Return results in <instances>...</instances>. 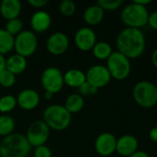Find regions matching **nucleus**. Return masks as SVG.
<instances>
[{
	"mask_svg": "<svg viewBox=\"0 0 157 157\" xmlns=\"http://www.w3.org/2000/svg\"><path fill=\"white\" fill-rule=\"evenodd\" d=\"M111 75V78L116 80H124L131 74L130 59L120 52H113L107 60L106 66Z\"/></svg>",
	"mask_w": 157,
	"mask_h": 157,
	"instance_id": "nucleus-6",
	"label": "nucleus"
},
{
	"mask_svg": "<svg viewBox=\"0 0 157 157\" xmlns=\"http://www.w3.org/2000/svg\"><path fill=\"white\" fill-rule=\"evenodd\" d=\"M155 87H156V91H157V85H156V86H155Z\"/></svg>",
	"mask_w": 157,
	"mask_h": 157,
	"instance_id": "nucleus-40",
	"label": "nucleus"
},
{
	"mask_svg": "<svg viewBox=\"0 0 157 157\" xmlns=\"http://www.w3.org/2000/svg\"><path fill=\"white\" fill-rule=\"evenodd\" d=\"M52 25L51 15L44 10H37L30 17V26L33 32L42 33L49 29Z\"/></svg>",
	"mask_w": 157,
	"mask_h": 157,
	"instance_id": "nucleus-16",
	"label": "nucleus"
},
{
	"mask_svg": "<svg viewBox=\"0 0 157 157\" xmlns=\"http://www.w3.org/2000/svg\"><path fill=\"white\" fill-rule=\"evenodd\" d=\"M132 97L135 102L142 108H153L157 103V91L155 85L147 80L139 81L133 86Z\"/></svg>",
	"mask_w": 157,
	"mask_h": 157,
	"instance_id": "nucleus-5",
	"label": "nucleus"
},
{
	"mask_svg": "<svg viewBox=\"0 0 157 157\" xmlns=\"http://www.w3.org/2000/svg\"><path fill=\"white\" fill-rule=\"evenodd\" d=\"M15 37L5 29H0V54L5 55L14 49Z\"/></svg>",
	"mask_w": 157,
	"mask_h": 157,
	"instance_id": "nucleus-22",
	"label": "nucleus"
},
{
	"mask_svg": "<svg viewBox=\"0 0 157 157\" xmlns=\"http://www.w3.org/2000/svg\"><path fill=\"white\" fill-rule=\"evenodd\" d=\"M6 59L4 57V55L0 54V73L6 69Z\"/></svg>",
	"mask_w": 157,
	"mask_h": 157,
	"instance_id": "nucleus-36",
	"label": "nucleus"
},
{
	"mask_svg": "<svg viewBox=\"0 0 157 157\" xmlns=\"http://www.w3.org/2000/svg\"><path fill=\"white\" fill-rule=\"evenodd\" d=\"M17 105V98L12 95H5L0 98V112L3 114L12 111Z\"/></svg>",
	"mask_w": 157,
	"mask_h": 157,
	"instance_id": "nucleus-25",
	"label": "nucleus"
},
{
	"mask_svg": "<svg viewBox=\"0 0 157 157\" xmlns=\"http://www.w3.org/2000/svg\"><path fill=\"white\" fill-rule=\"evenodd\" d=\"M16 83V75L9 72L8 70L5 69L3 72L0 73V86L3 87H11Z\"/></svg>",
	"mask_w": 157,
	"mask_h": 157,
	"instance_id": "nucleus-28",
	"label": "nucleus"
},
{
	"mask_svg": "<svg viewBox=\"0 0 157 157\" xmlns=\"http://www.w3.org/2000/svg\"><path fill=\"white\" fill-rule=\"evenodd\" d=\"M138 140L135 136L125 134L117 139L116 152L121 156L129 157L138 151Z\"/></svg>",
	"mask_w": 157,
	"mask_h": 157,
	"instance_id": "nucleus-15",
	"label": "nucleus"
},
{
	"mask_svg": "<svg viewBox=\"0 0 157 157\" xmlns=\"http://www.w3.org/2000/svg\"><path fill=\"white\" fill-rule=\"evenodd\" d=\"M60 12L64 17H72L76 11V6L72 0H63L59 6Z\"/></svg>",
	"mask_w": 157,
	"mask_h": 157,
	"instance_id": "nucleus-27",
	"label": "nucleus"
},
{
	"mask_svg": "<svg viewBox=\"0 0 157 157\" xmlns=\"http://www.w3.org/2000/svg\"><path fill=\"white\" fill-rule=\"evenodd\" d=\"M28 3L34 8H42L49 3V1L48 0H28Z\"/></svg>",
	"mask_w": 157,
	"mask_h": 157,
	"instance_id": "nucleus-32",
	"label": "nucleus"
},
{
	"mask_svg": "<svg viewBox=\"0 0 157 157\" xmlns=\"http://www.w3.org/2000/svg\"><path fill=\"white\" fill-rule=\"evenodd\" d=\"M132 2H134L138 5L144 6H146L147 5H149L151 3V0H133Z\"/></svg>",
	"mask_w": 157,
	"mask_h": 157,
	"instance_id": "nucleus-37",
	"label": "nucleus"
},
{
	"mask_svg": "<svg viewBox=\"0 0 157 157\" xmlns=\"http://www.w3.org/2000/svg\"><path fill=\"white\" fill-rule=\"evenodd\" d=\"M50 128L43 121H36L32 122L26 133V138L30 146L38 147L44 145L50 137Z\"/></svg>",
	"mask_w": 157,
	"mask_h": 157,
	"instance_id": "nucleus-9",
	"label": "nucleus"
},
{
	"mask_svg": "<svg viewBox=\"0 0 157 157\" xmlns=\"http://www.w3.org/2000/svg\"><path fill=\"white\" fill-rule=\"evenodd\" d=\"M104 12L105 11L97 4L89 6L84 12V20L90 26L98 25L103 20Z\"/></svg>",
	"mask_w": 157,
	"mask_h": 157,
	"instance_id": "nucleus-20",
	"label": "nucleus"
},
{
	"mask_svg": "<svg viewBox=\"0 0 157 157\" xmlns=\"http://www.w3.org/2000/svg\"><path fill=\"white\" fill-rule=\"evenodd\" d=\"M63 106L71 114L78 113L83 109L85 106V100L84 98L79 94H71L65 99Z\"/></svg>",
	"mask_w": 157,
	"mask_h": 157,
	"instance_id": "nucleus-21",
	"label": "nucleus"
},
{
	"mask_svg": "<svg viewBox=\"0 0 157 157\" xmlns=\"http://www.w3.org/2000/svg\"><path fill=\"white\" fill-rule=\"evenodd\" d=\"M64 84L70 87L78 88L86 81V74L79 69H70L63 74Z\"/></svg>",
	"mask_w": 157,
	"mask_h": 157,
	"instance_id": "nucleus-19",
	"label": "nucleus"
},
{
	"mask_svg": "<svg viewBox=\"0 0 157 157\" xmlns=\"http://www.w3.org/2000/svg\"><path fill=\"white\" fill-rule=\"evenodd\" d=\"M16 127L15 120L8 114L0 115V136L6 137L14 133Z\"/></svg>",
	"mask_w": 157,
	"mask_h": 157,
	"instance_id": "nucleus-24",
	"label": "nucleus"
},
{
	"mask_svg": "<svg viewBox=\"0 0 157 157\" xmlns=\"http://www.w3.org/2000/svg\"><path fill=\"white\" fill-rule=\"evenodd\" d=\"M122 3V0H98L97 2V5L99 6L104 11H113L120 8Z\"/></svg>",
	"mask_w": 157,
	"mask_h": 157,
	"instance_id": "nucleus-29",
	"label": "nucleus"
},
{
	"mask_svg": "<svg viewBox=\"0 0 157 157\" xmlns=\"http://www.w3.org/2000/svg\"><path fill=\"white\" fill-rule=\"evenodd\" d=\"M75 43L80 51L88 52L92 50L97 43L96 32L89 27L79 29L75 35Z\"/></svg>",
	"mask_w": 157,
	"mask_h": 157,
	"instance_id": "nucleus-13",
	"label": "nucleus"
},
{
	"mask_svg": "<svg viewBox=\"0 0 157 157\" xmlns=\"http://www.w3.org/2000/svg\"><path fill=\"white\" fill-rule=\"evenodd\" d=\"M72 121V114L64 106L52 104L48 106L43 111V121L50 129L54 131H63L69 127Z\"/></svg>",
	"mask_w": 157,
	"mask_h": 157,
	"instance_id": "nucleus-3",
	"label": "nucleus"
},
{
	"mask_svg": "<svg viewBox=\"0 0 157 157\" xmlns=\"http://www.w3.org/2000/svg\"><path fill=\"white\" fill-rule=\"evenodd\" d=\"M129 157H150L149 155L146 153V152H144V151H137L135 152L133 155H132L131 156Z\"/></svg>",
	"mask_w": 157,
	"mask_h": 157,
	"instance_id": "nucleus-35",
	"label": "nucleus"
},
{
	"mask_svg": "<svg viewBox=\"0 0 157 157\" xmlns=\"http://www.w3.org/2000/svg\"><path fill=\"white\" fill-rule=\"evenodd\" d=\"M86 82L98 89L106 86L111 80V75L108 68L102 64H95L91 66L86 73Z\"/></svg>",
	"mask_w": 157,
	"mask_h": 157,
	"instance_id": "nucleus-10",
	"label": "nucleus"
},
{
	"mask_svg": "<svg viewBox=\"0 0 157 157\" xmlns=\"http://www.w3.org/2000/svg\"><path fill=\"white\" fill-rule=\"evenodd\" d=\"M21 9L19 0H3L0 4V13L6 20L17 18L21 13Z\"/></svg>",
	"mask_w": 157,
	"mask_h": 157,
	"instance_id": "nucleus-17",
	"label": "nucleus"
},
{
	"mask_svg": "<svg viewBox=\"0 0 157 157\" xmlns=\"http://www.w3.org/2000/svg\"><path fill=\"white\" fill-rule=\"evenodd\" d=\"M148 24L151 26V28L157 30V10L152 12L151 14H149Z\"/></svg>",
	"mask_w": 157,
	"mask_h": 157,
	"instance_id": "nucleus-33",
	"label": "nucleus"
},
{
	"mask_svg": "<svg viewBox=\"0 0 157 157\" xmlns=\"http://www.w3.org/2000/svg\"><path fill=\"white\" fill-rule=\"evenodd\" d=\"M69 38L63 32H54L47 40V51L52 55H62L69 48Z\"/></svg>",
	"mask_w": 157,
	"mask_h": 157,
	"instance_id": "nucleus-11",
	"label": "nucleus"
},
{
	"mask_svg": "<svg viewBox=\"0 0 157 157\" xmlns=\"http://www.w3.org/2000/svg\"><path fill=\"white\" fill-rule=\"evenodd\" d=\"M40 84L45 91L51 92L54 95L60 92L64 86L63 74L55 66L47 67L41 73Z\"/></svg>",
	"mask_w": 157,
	"mask_h": 157,
	"instance_id": "nucleus-7",
	"label": "nucleus"
},
{
	"mask_svg": "<svg viewBox=\"0 0 157 157\" xmlns=\"http://www.w3.org/2000/svg\"><path fill=\"white\" fill-rule=\"evenodd\" d=\"M31 146L25 135L12 133L3 138L0 142L1 157H27Z\"/></svg>",
	"mask_w": 157,
	"mask_h": 157,
	"instance_id": "nucleus-2",
	"label": "nucleus"
},
{
	"mask_svg": "<svg viewBox=\"0 0 157 157\" xmlns=\"http://www.w3.org/2000/svg\"><path fill=\"white\" fill-rule=\"evenodd\" d=\"M78 94L80 96H82L83 98L84 97H89V96H93V95H96L98 91V89L95 86H92L89 83H87L86 81L82 85L80 86L78 88Z\"/></svg>",
	"mask_w": 157,
	"mask_h": 157,
	"instance_id": "nucleus-30",
	"label": "nucleus"
},
{
	"mask_svg": "<svg viewBox=\"0 0 157 157\" xmlns=\"http://www.w3.org/2000/svg\"><path fill=\"white\" fill-rule=\"evenodd\" d=\"M117 138L110 132L100 133L95 142L96 152L101 156H109L116 152Z\"/></svg>",
	"mask_w": 157,
	"mask_h": 157,
	"instance_id": "nucleus-12",
	"label": "nucleus"
},
{
	"mask_svg": "<svg viewBox=\"0 0 157 157\" xmlns=\"http://www.w3.org/2000/svg\"><path fill=\"white\" fill-rule=\"evenodd\" d=\"M27 59L17 53L10 55L6 60V69L15 75L23 73L27 68Z\"/></svg>",
	"mask_w": 157,
	"mask_h": 157,
	"instance_id": "nucleus-18",
	"label": "nucleus"
},
{
	"mask_svg": "<svg viewBox=\"0 0 157 157\" xmlns=\"http://www.w3.org/2000/svg\"><path fill=\"white\" fill-rule=\"evenodd\" d=\"M149 137L153 142L157 143V127H154L153 129H151L149 132Z\"/></svg>",
	"mask_w": 157,
	"mask_h": 157,
	"instance_id": "nucleus-34",
	"label": "nucleus"
},
{
	"mask_svg": "<svg viewBox=\"0 0 157 157\" xmlns=\"http://www.w3.org/2000/svg\"><path fill=\"white\" fill-rule=\"evenodd\" d=\"M121 18L127 28L141 29L148 24L149 12L146 6L132 2L123 7Z\"/></svg>",
	"mask_w": 157,
	"mask_h": 157,
	"instance_id": "nucleus-4",
	"label": "nucleus"
},
{
	"mask_svg": "<svg viewBox=\"0 0 157 157\" xmlns=\"http://www.w3.org/2000/svg\"><path fill=\"white\" fill-rule=\"evenodd\" d=\"M156 105H157V103H156Z\"/></svg>",
	"mask_w": 157,
	"mask_h": 157,
	"instance_id": "nucleus-41",
	"label": "nucleus"
},
{
	"mask_svg": "<svg viewBox=\"0 0 157 157\" xmlns=\"http://www.w3.org/2000/svg\"><path fill=\"white\" fill-rule=\"evenodd\" d=\"M52 97H53V94L52 93L48 92V91H45V93H44V98L46 100H51L52 98Z\"/></svg>",
	"mask_w": 157,
	"mask_h": 157,
	"instance_id": "nucleus-39",
	"label": "nucleus"
},
{
	"mask_svg": "<svg viewBox=\"0 0 157 157\" xmlns=\"http://www.w3.org/2000/svg\"><path fill=\"white\" fill-rule=\"evenodd\" d=\"M22 29H23V22L19 17L7 20L5 26V29L14 37L18 35L22 31Z\"/></svg>",
	"mask_w": 157,
	"mask_h": 157,
	"instance_id": "nucleus-26",
	"label": "nucleus"
},
{
	"mask_svg": "<svg viewBox=\"0 0 157 157\" xmlns=\"http://www.w3.org/2000/svg\"><path fill=\"white\" fill-rule=\"evenodd\" d=\"M38 47V39L31 30H22L15 37L14 49L16 53L27 58L35 53Z\"/></svg>",
	"mask_w": 157,
	"mask_h": 157,
	"instance_id": "nucleus-8",
	"label": "nucleus"
},
{
	"mask_svg": "<svg viewBox=\"0 0 157 157\" xmlns=\"http://www.w3.org/2000/svg\"><path fill=\"white\" fill-rule=\"evenodd\" d=\"M34 157H52V150L47 145H40L34 149Z\"/></svg>",
	"mask_w": 157,
	"mask_h": 157,
	"instance_id": "nucleus-31",
	"label": "nucleus"
},
{
	"mask_svg": "<svg viewBox=\"0 0 157 157\" xmlns=\"http://www.w3.org/2000/svg\"><path fill=\"white\" fill-rule=\"evenodd\" d=\"M40 98L39 93L31 88H26L19 92L17 97V105L25 110L34 109L40 104Z\"/></svg>",
	"mask_w": 157,
	"mask_h": 157,
	"instance_id": "nucleus-14",
	"label": "nucleus"
},
{
	"mask_svg": "<svg viewBox=\"0 0 157 157\" xmlns=\"http://www.w3.org/2000/svg\"><path fill=\"white\" fill-rule=\"evenodd\" d=\"M118 52L129 59L140 57L145 50V36L140 29L126 28L117 37Z\"/></svg>",
	"mask_w": 157,
	"mask_h": 157,
	"instance_id": "nucleus-1",
	"label": "nucleus"
},
{
	"mask_svg": "<svg viewBox=\"0 0 157 157\" xmlns=\"http://www.w3.org/2000/svg\"><path fill=\"white\" fill-rule=\"evenodd\" d=\"M93 55L98 60H108L113 51L109 43L107 41H98L92 49Z\"/></svg>",
	"mask_w": 157,
	"mask_h": 157,
	"instance_id": "nucleus-23",
	"label": "nucleus"
},
{
	"mask_svg": "<svg viewBox=\"0 0 157 157\" xmlns=\"http://www.w3.org/2000/svg\"><path fill=\"white\" fill-rule=\"evenodd\" d=\"M152 62H153V64L155 65V67L157 69V48L154 51V52H153V55H152Z\"/></svg>",
	"mask_w": 157,
	"mask_h": 157,
	"instance_id": "nucleus-38",
	"label": "nucleus"
}]
</instances>
